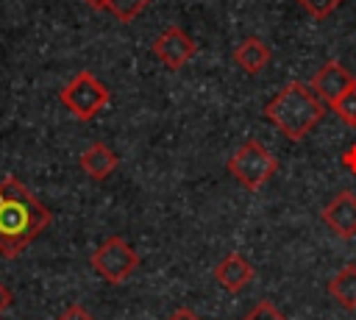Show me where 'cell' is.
Here are the masks:
<instances>
[{"instance_id":"1","label":"cell","mask_w":356,"mask_h":320,"mask_svg":"<svg viewBox=\"0 0 356 320\" xmlns=\"http://www.w3.org/2000/svg\"><path fill=\"white\" fill-rule=\"evenodd\" d=\"M50 209L33 198V192L17 178L6 175L0 181V256L17 259L47 225Z\"/></svg>"},{"instance_id":"2","label":"cell","mask_w":356,"mask_h":320,"mask_svg":"<svg viewBox=\"0 0 356 320\" xmlns=\"http://www.w3.org/2000/svg\"><path fill=\"white\" fill-rule=\"evenodd\" d=\"M261 114L292 142H300L303 136H309L325 109H323V100L314 95V89L309 83H300V81H289L284 83L261 109Z\"/></svg>"},{"instance_id":"3","label":"cell","mask_w":356,"mask_h":320,"mask_svg":"<svg viewBox=\"0 0 356 320\" xmlns=\"http://www.w3.org/2000/svg\"><path fill=\"white\" fill-rule=\"evenodd\" d=\"M228 173L242 184L248 192H259L278 170V159L259 142V139H245L228 159Z\"/></svg>"},{"instance_id":"4","label":"cell","mask_w":356,"mask_h":320,"mask_svg":"<svg viewBox=\"0 0 356 320\" xmlns=\"http://www.w3.org/2000/svg\"><path fill=\"white\" fill-rule=\"evenodd\" d=\"M108 89H106V83L100 81V78H95L89 70H81L78 75H72L70 78V83L58 92V100H61V106L70 111V114H75L78 120H92V117H97L106 106H108Z\"/></svg>"},{"instance_id":"5","label":"cell","mask_w":356,"mask_h":320,"mask_svg":"<svg viewBox=\"0 0 356 320\" xmlns=\"http://www.w3.org/2000/svg\"><path fill=\"white\" fill-rule=\"evenodd\" d=\"M92 270L108 281V284H122L134 275V270L139 267V253L134 250L131 242H125L122 237H108L103 239L95 250H92V259H89Z\"/></svg>"},{"instance_id":"6","label":"cell","mask_w":356,"mask_h":320,"mask_svg":"<svg viewBox=\"0 0 356 320\" xmlns=\"http://www.w3.org/2000/svg\"><path fill=\"white\" fill-rule=\"evenodd\" d=\"M150 50H153V56H156L167 70H181V67H186V64L195 58L197 45H195V39H192L184 28L170 25V28H164V31L156 36V42H153Z\"/></svg>"},{"instance_id":"7","label":"cell","mask_w":356,"mask_h":320,"mask_svg":"<svg viewBox=\"0 0 356 320\" xmlns=\"http://www.w3.org/2000/svg\"><path fill=\"white\" fill-rule=\"evenodd\" d=\"M325 228L339 237V239H353L356 237V195L350 189L337 192L320 211Z\"/></svg>"},{"instance_id":"8","label":"cell","mask_w":356,"mask_h":320,"mask_svg":"<svg viewBox=\"0 0 356 320\" xmlns=\"http://www.w3.org/2000/svg\"><path fill=\"white\" fill-rule=\"evenodd\" d=\"M353 81H356V78L348 72L345 64H339L337 58H328V61L314 72L312 89H314V95H317L323 103L334 106V103L348 92V86H350Z\"/></svg>"},{"instance_id":"9","label":"cell","mask_w":356,"mask_h":320,"mask_svg":"<svg viewBox=\"0 0 356 320\" xmlns=\"http://www.w3.org/2000/svg\"><path fill=\"white\" fill-rule=\"evenodd\" d=\"M253 278H256V270L242 253H228L214 267V281L228 292H242Z\"/></svg>"},{"instance_id":"10","label":"cell","mask_w":356,"mask_h":320,"mask_svg":"<svg viewBox=\"0 0 356 320\" xmlns=\"http://www.w3.org/2000/svg\"><path fill=\"white\" fill-rule=\"evenodd\" d=\"M78 164H81V170H83L89 178H95V181H106V178L117 170L120 159H117V153H114L106 142H92V145L81 153Z\"/></svg>"},{"instance_id":"11","label":"cell","mask_w":356,"mask_h":320,"mask_svg":"<svg viewBox=\"0 0 356 320\" xmlns=\"http://www.w3.org/2000/svg\"><path fill=\"white\" fill-rule=\"evenodd\" d=\"M270 58H273V50L259 36H245L234 50V64L248 75H259L270 64Z\"/></svg>"},{"instance_id":"12","label":"cell","mask_w":356,"mask_h":320,"mask_svg":"<svg viewBox=\"0 0 356 320\" xmlns=\"http://www.w3.org/2000/svg\"><path fill=\"white\" fill-rule=\"evenodd\" d=\"M325 289L342 309L353 312L356 309V264H345L339 273H334Z\"/></svg>"},{"instance_id":"13","label":"cell","mask_w":356,"mask_h":320,"mask_svg":"<svg viewBox=\"0 0 356 320\" xmlns=\"http://www.w3.org/2000/svg\"><path fill=\"white\" fill-rule=\"evenodd\" d=\"M150 3L153 0H108V8L106 11H111L120 22H134Z\"/></svg>"},{"instance_id":"14","label":"cell","mask_w":356,"mask_h":320,"mask_svg":"<svg viewBox=\"0 0 356 320\" xmlns=\"http://www.w3.org/2000/svg\"><path fill=\"white\" fill-rule=\"evenodd\" d=\"M331 109L337 111V117H339L348 128H356V81L348 86V92H345Z\"/></svg>"},{"instance_id":"15","label":"cell","mask_w":356,"mask_h":320,"mask_svg":"<svg viewBox=\"0 0 356 320\" xmlns=\"http://www.w3.org/2000/svg\"><path fill=\"white\" fill-rule=\"evenodd\" d=\"M242 320H289L284 312H278V306L273 301H259Z\"/></svg>"},{"instance_id":"16","label":"cell","mask_w":356,"mask_h":320,"mask_svg":"<svg viewBox=\"0 0 356 320\" xmlns=\"http://www.w3.org/2000/svg\"><path fill=\"white\" fill-rule=\"evenodd\" d=\"M298 3H300V6L314 17V19H325V17H328V14H331L342 0H298Z\"/></svg>"},{"instance_id":"17","label":"cell","mask_w":356,"mask_h":320,"mask_svg":"<svg viewBox=\"0 0 356 320\" xmlns=\"http://www.w3.org/2000/svg\"><path fill=\"white\" fill-rule=\"evenodd\" d=\"M58 320H95L83 306H78V303H72V306H67L61 314H58Z\"/></svg>"},{"instance_id":"18","label":"cell","mask_w":356,"mask_h":320,"mask_svg":"<svg viewBox=\"0 0 356 320\" xmlns=\"http://www.w3.org/2000/svg\"><path fill=\"white\" fill-rule=\"evenodd\" d=\"M342 167H345L350 175H356V142L342 153Z\"/></svg>"},{"instance_id":"19","label":"cell","mask_w":356,"mask_h":320,"mask_svg":"<svg viewBox=\"0 0 356 320\" xmlns=\"http://www.w3.org/2000/svg\"><path fill=\"white\" fill-rule=\"evenodd\" d=\"M167 320H200V317H197V314H195L192 309H186V306H181V309H175V312H172V314H170Z\"/></svg>"},{"instance_id":"20","label":"cell","mask_w":356,"mask_h":320,"mask_svg":"<svg viewBox=\"0 0 356 320\" xmlns=\"http://www.w3.org/2000/svg\"><path fill=\"white\" fill-rule=\"evenodd\" d=\"M11 301H14V295H11V289L0 284V314H3V312H6L8 306H11Z\"/></svg>"},{"instance_id":"21","label":"cell","mask_w":356,"mask_h":320,"mask_svg":"<svg viewBox=\"0 0 356 320\" xmlns=\"http://www.w3.org/2000/svg\"><path fill=\"white\" fill-rule=\"evenodd\" d=\"M89 8H95V11H106L108 8V0H83Z\"/></svg>"}]
</instances>
